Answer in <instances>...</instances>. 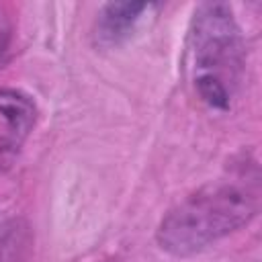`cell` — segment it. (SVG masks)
I'll use <instances>...</instances> for the list:
<instances>
[{
  "label": "cell",
  "mask_w": 262,
  "mask_h": 262,
  "mask_svg": "<svg viewBox=\"0 0 262 262\" xmlns=\"http://www.w3.org/2000/svg\"><path fill=\"white\" fill-rule=\"evenodd\" d=\"M260 209L256 164L242 162L178 205L158 225V244L172 256H192L248 225Z\"/></svg>",
  "instance_id": "1"
},
{
  "label": "cell",
  "mask_w": 262,
  "mask_h": 262,
  "mask_svg": "<svg viewBox=\"0 0 262 262\" xmlns=\"http://www.w3.org/2000/svg\"><path fill=\"white\" fill-rule=\"evenodd\" d=\"M246 68V45L233 12L223 2L194 10L188 31V74L199 98L215 111H229Z\"/></svg>",
  "instance_id": "2"
},
{
  "label": "cell",
  "mask_w": 262,
  "mask_h": 262,
  "mask_svg": "<svg viewBox=\"0 0 262 262\" xmlns=\"http://www.w3.org/2000/svg\"><path fill=\"white\" fill-rule=\"evenodd\" d=\"M37 119L31 96L14 88H0V174L12 166L29 139Z\"/></svg>",
  "instance_id": "3"
},
{
  "label": "cell",
  "mask_w": 262,
  "mask_h": 262,
  "mask_svg": "<svg viewBox=\"0 0 262 262\" xmlns=\"http://www.w3.org/2000/svg\"><path fill=\"white\" fill-rule=\"evenodd\" d=\"M149 8L145 2H108L100 8L94 23V41L100 47L123 43Z\"/></svg>",
  "instance_id": "4"
},
{
  "label": "cell",
  "mask_w": 262,
  "mask_h": 262,
  "mask_svg": "<svg viewBox=\"0 0 262 262\" xmlns=\"http://www.w3.org/2000/svg\"><path fill=\"white\" fill-rule=\"evenodd\" d=\"M33 231L23 217L0 221V262H29Z\"/></svg>",
  "instance_id": "5"
},
{
  "label": "cell",
  "mask_w": 262,
  "mask_h": 262,
  "mask_svg": "<svg viewBox=\"0 0 262 262\" xmlns=\"http://www.w3.org/2000/svg\"><path fill=\"white\" fill-rule=\"evenodd\" d=\"M10 39H12V20L6 12V8L0 4V68L6 59L8 47H10Z\"/></svg>",
  "instance_id": "6"
}]
</instances>
